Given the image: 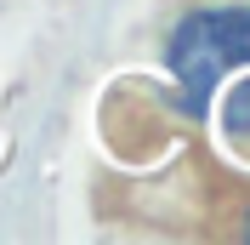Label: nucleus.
Segmentation results:
<instances>
[{
    "instance_id": "obj_3",
    "label": "nucleus",
    "mask_w": 250,
    "mask_h": 245,
    "mask_svg": "<svg viewBox=\"0 0 250 245\" xmlns=\"http://www.w3.org/2000/svg\"><path fill=\"white\" fill-rule=\"evenodd\" d=\"M245 234H250V228H245Z\"/></svg>"
},
{
    "instance_id": "obj_1",
    "label": "nucleus",
    "mask_w": 250,
    "mask_h": 245,
    "mask_svg": "<svg viewBox=\"0 0 250 245\" xmlns=\"http://www.w3.org/2000/svg\"><path fill=\"white\" fill-rule=\"evenodd\" d=\"M233 63H250V12H199L171 40V74L182 80V103L193 114L210 103Z\"/></svg>"
},
{
    "instance_id": "obj_2",
    "label": "nucleus",
    "mask_w": 250,
    "mask_h": 245,
    "mask_svg": "<svg viewBox=\"0 0 250 245\" xmlns=\"http://www.w3.org/2000/svg\"><path fill=\"white\" fill-rule=\"evenodd\" d=\"M222 120H228V131H233V137H250V80H239L233 92H228Z\"/></svg>"
}]
</instances>
